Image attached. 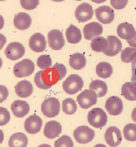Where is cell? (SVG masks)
<instances>
[{
  "label": "cell",
  "mask_w": 136,
  "mask_h": 147,
  "mask_svg": "<svg viewBox=\"0 0 136 147\" xmlns=\"http://www.w3.org/2000/svg\"><path fill=\"white\" fill-rule=\"evenodd\" d=\"M66 74V67L61 63H56L52 68L37 72L35 76V83L39 88L49 89L63 80Z\"/></svg>",
  "instance_id": "cell-1"
},
{
  "label": "cell",
  "mask_w": 136,
  "mask_h": 147,
  "mask_svg": "<svg viewBox=\"0 0 136 147\" xmlns=\"http://www.w3.org/2000/svg\"><path fill=\"white\" fill-rule=\"evenodd\" d=\"M84 85V81L80 76L72 74L63 82V88L66 94L74 95L80 91Z\"/></svg>",
  "instance_id": "cell-2"
},
{
  "label": "cell",
  "mask_w": 136,
  "mask_h": 147,
  "mask_svg": "<svg viewBox=\"0 0 136 147\" xmlns=\"http://www.w3.org/2000/svg\"><path fill=\"white\" fill-rule=\"evenodd\" d=\"M87 120L90 125L96 128H100L105 126L107 121L106 113L102 109L95 108L88 113Z\"/></svg>",
  "instance_id": "cell-3"
},
{
  "label": "cell",
  "mask_w": 136,
  "mask_h": 147,
  "mask_svg": "<svg viewBox=\"0 0 136 147\" xmlns=\"http://www.w3.org/2000/svg\"><path fill=\"white\" fill-rule=\"evenodd\" d=\"M60 107V102L58 99L55 97H49L46 99L42 104L41 111L46 117L54 118L59 114Z\"/></svg>",
  "instance_id": "cell-4"
},
{
  "label": "cell",
  "mask_w": 136,
  "mask_h": 147,
  "mask_svg": "<svg viewBox=\"0 0 136 147\" xmlns=\"http://www.w3.org/2000/svg\"><path fill=\"white\" fill-rule=\"evenodd\" d=\"M35 69L33 62L29 59H25L17 63L14 66L13 73L18 78H23L31 75Z\"/></svg>",
  "instance_id": "cell-5"
},
{
  "label": "cell",
  "mask_w": 136,
  "mask_h": 147,
  "mask_svg": "<svg viewBox=\"0 0 136 147\" xmlns=\"http://www.w3.org/2000/svg\"><path fill=\"white\" fill-rule=\"evenodd\" d=\"M74 137L80 144H86L91 142L94 139L95 133L94 130L88 126L78 127L74 131Z\"/></svg>",
  "instance_id": "cell-6"
},
{
  "label": "cell",
  "mask_w": 136,
  "mask_h": 147,
  "mask_svg": "<svg viewBox=\"0 0 136 147\" xmlns=\"http://www.w3.org/2000/svg\"><path fill=\"white\" fill-rule=\"evenodd\" d=\"M77 100L81 108L87 109L96 104L97 96L94 90L86 89L77 96Z\"/></svg>",
  "instance_id": "cell-7"
},
{
  "label": "cell",
  "mask_w": 136,
  "mask_h": 147,
  "mask_svg": "<svg viewBox=\"0 0 136 147\" xmlns=\"http://www.w3.org/2000/svg\"><path fill=\"white\" fill-rule=\"evenodd\" d=\"M48 45L54 50H60L64 46L65 41L63 33L57 29L52 30L48 34Z\"/></svg>",
  "instance_id": "cell-8"
},
{
  "label": "cell",
  "mask_w": 136,
  "mask_h": 147,
  "mask_svg": "<svg viewBox=\"0 0 136 147\" xmlns=\"http://www.w3.org/2000/svg\"><path fill=\"white\" fill-rule=\"evenodd\" d=\"M25 47L21 43L14 42L8 44L5 50V54L8 59L16 61L22 58L25 54Z\"/></svg>",
  "instance_id": "cell-9"
},
{
  "label": "cell",
  "mask_w": 136,
  "mask_h": 147,
  "mask_svg": "<svg viewBox=\"0 0 136 147\" xmlns=\"http://www.w3.org/2000/svg\"><path fill=\"white\" fill-rule=\"evenodd\" d=\"M93 9L91 5L88 3H83L78 5L75 10V17L80 22L90 20L93 16Z\"/></svg>",
  "instance_id": "cell-10"
},
{
  "label": "cell",
  "mask_w": 136,
  "mask_h": 147,
  "mask_svg": "<svg viewBox=\"0 0 136 147\" xmlns=\"http://www.w3.org/2000/svg\"><path fill=\"white\" fill-rule=\"evenodd\" d=\"M105 139L107 145L111 147H116L121 144L122 134L120 129L116 127L111 126L107 129L105 134Z\"/></svg>",
  "instance_id": "cell-11"
},
{
  "label": "cell",
  "mask_w": 136,
  "mask_h": 147,
  "mask_svg": "<svg viewBox=\"0 0 136 147\" xmlns=\"http://www.w3.org/2000/svg\"><path fill=\"white\" fill-rule=\"evenodd\" d=\"M95 14L97 20L102 24H109L115 19V13L109 6H100L95 9Z\"/></svg>",
  "instance_id": "cell-12"
},
{
  "label": "cell",
  "mask_w": 136,
  "mask_h": 147,
  "mask_svg": "<svg viewBox=\"0 0 136 147\" xmlns=\"http://www.w3.org/2000/svg\"><path fill=\"white\" fill-rule=\"evenodd\" d=\"M105 107L108 113L113 116L121 114L123 109L122 100L117 96H111L106 101Z\"/></svg>",
  "instance_id": "cell-13"
},
{
  "label": "cell",
  "mask_w": 136,
  "mask_h": 147,
  "mask_svg": "<svg viewBox=\"0 0 136 147\" xmlns=\"http://www.w3.org/2000/svg\"><path fill=\"white\" fill-rule=\"evenodd\" d=\"M42 123V120L40 117L35 115H31L25 121V130L31 134H37L40 131Z\"/></svg>",
  "instance_id": "cell-14"
},
{
  "label": "cell",
  "mask_w": 136,
  "mask_h": 147,
  "mask_svg": "<svg viewBox=\"0 0 136 147\" xmlns=\"http://www.w3.org/2000/svg\"><path fill=\"white\" fill-rule=\"evenodd\" d=\"M108 45L104 54L110 57H113L118 54L122 49V43L117 36H108L107 39Z\"/></svg>",
  "instance_id": "cell-15"
},
{
  "label": "cell",
  "mask_w": 136,
  "mask_h": 147,
  "mask_svg": "<svg viewBox=\"0 0 136 147\" xmlns=\"http://www.w3.org/2000/svg\"><path fill=\"white\" fill-rule=\"evenodd\" d=\"M29 45L32 51L42 53L46 48L47 42L45 36L40 33L33 34L29 40Z\"/></svg>",
  "instance_id": "cell-16"
},
{
  "label": "cell",
  "mask_w": 136,
  "mask_h": 147,
  "mask_svg": "<svg viewBox=\"0 0 136 147\" xmlns=\"http://www.w3.org/2000/svg\"><path fill=\"white\" fill-rule=\"evenodd\" d=\"M102 25L98 22H92L86 24L83 29L84 37L86 40H90L96 36L101 35L103 33Z\"/></svg>",
  "instance_id": "cell-17"
},
{
  "label": "cell",
  "mask_w": 136,
  "mask_h": 147,
  "mask_svg": "<svg viewBox=\"0 0 136 147\" xmlns=\"http://www.w3.org/2000/svg\"><path fill=\"white\" fill-rule=\"evenodd\" d=\"M62 128L61 124L55 121H51L46 123L44 129V134L46 138L54 139L61 134Z\"/></svg>",
  "instance_id": "cell-18"
},
{
  "label": "cell",
  "mask_w": 136,
  "mask_h": 147,
  "mask_svg": "<svg viewBox=\"0 0 136 147\" xmlns=\"http://www.w3.org/2000/svg\"><path fill=\"white\" fill-rule=\"evenodd\" d=\"M11 109L15 117L22 118L29 113L30 106L25 101L16 100L11 105Z\"/></svg>",
  "instance_id": "cell-19"
},
{
  "label": "cell",
  "mask_w": 136,
  "mask_h": 147,
  "mask_svg": "<svg viewBox=\"0 0 136 147\" xmlns=\"http://www.w3.org/2000/svg\"><path fill=\"white\" fill-rule=\"evenodd\" d=\"M14 25L17 29L24 30L29 28L32 24V19L28 14L20 12L14 18Z\"/></svg>",
  "instance_id": "cell-20"
},
{
  "label": "cell",
  "mask_w": 136,
  "mask_h": 147,
  "mask_svg": "<svg viewBox=\"0 0 136 147\" xmlns=\"http://www.w3.org/2000/svg\"><path fill=\"white\" fill-rule=\"evenodd\" d=\"M32 84L26 80L21 81L17 83L15 87V92L21 98H27L31 95L33 92Z\"/></svg>",
  "instance_id": "cell-21"
},
{
  "label": "cell",
  "mask_w": 136,
  "mask_h": 147,
  "mask_svg": "<svg viewBox=\"0 0 136 147\" xmlns=\"http://www.w3.org/2000/svg\"><path fill=\"white\" fill-rule=\"evenodd\" d=\"M136 32L134 26L126 22L121 23L117 28V33L119 36L127 40H131L135 36Z\"/></svg>",
  "instance_id": "cell-22"
},
{
  "label": "cell",
  "mask_w": 136,
  "mask_h": 147,
  "mask_svg": "<svg viewBox=\"0 0 136 147\" xmlns=\"http://www.w3.org/2000/svg\"><path fill=\"white\" fill-rule=\"evenodd\" d=\"M28 143L27 136L22 133H16L12 135L8 142L9 147H27Z\"/></svg>",
  "instance_id": "cell-23"
},
{
  "label": "cell",
  "mask_w": 136,
  "mask_h": 147,
  "mask_svg": "<svg viewBox=\"0 0 136 147\" xmlns=\"http://www.w3.org/2000/svg\"><path fill=\"white\" fill-rule=\"evenodd\" d=\"M66 36L67 41L71 44H77L82 39L80 30L72 24L66 30Z\"/></svg>",
  "instance_id": "cell-24"
},
{
  "label": "cell",
  "mask_w": 136,
  "mask_h": 147,
  "mask_svg": "<svg viewBox=\"0 0 136 147\" xmlns=\"http://www.w3.org/2000/svg\"><path fill=\"white\" fill-rule=\"evenodd\" d=\"M86 59L83 54L75 53L70 56L69 60L70 67L75 70H80L86 65Z\"/></svg>",
  "instance_id": "cell-25"
},
{
  "label": "cell",
  "mask_w": 136,
  "mask_h": 147,
  "mask_svg": "<svg viewBox=\"0 0 136 147\" xmlns=\"http://www.w3.org/2000/svg\"><path fill=\"white\" fill-rule=\"evenodd\" d=\"M96 73L98 76L103 79L111 77L113 73L112 67L109 63L101 62L97 65Z\"/></svg>",
  "instance_id": "cell-26"
},
{
  "label": "cell",
  "mask_w": 136,
  "mask_h": 147,
  "mask_svg": "<svg viewBox=\"0 0 136 147\" xmlns=\"http://www.w3.org/2000/svg\"><path fill=\"white\" fill-rule=\"evenodd\" d=\"M122 94L126 100H136V86L132 82H127L123 85Z\"/></svg>",
  "instance_id": "cell-27"
},
{
  "label": "cell",
  "mask_w": 136,
  "mask_h": 147,
  "mask_svg": "<svg viewBox=\"0 0 136 147\" xmlns=\"http://www.w3.org/2000/svg\"><path fill=\"white\" fill-rule=\"evenodd\" d=\"M89 88L96 92L97 97L105 96L108 90L106 82L100 80H95L92 82L89 86Z\"/></svg>",
  "instance_id": "cell-28"
},
{
  "label": "cell",
  "mask_w": 136,
  "mask_h": 147,
  "mask_svg": "<svg viewBox=\"0 0 136 147\" xmlns=\"http://www.w3.org/2000/svg\"><path fill=\"white\" fill-rule=\"evenodd\" d=\"M90 45L92 49L94 52L104 53L107 48L108 42L102 36H97L92 40Z\"/></svg>",
  "instance_id": "cell-29"
},
{
  "label": "cell",
  "mask_w": 136,
  "mask_h": 147,
  "mask_svg": "<svg viewBox=\"0 0 136 147\" xmlns=\"http://www.w3.org/2000/svg\"><path fill=\"white\" fill-rule=\"evenodd\" d=\"M78 106L74 99L68 98L62 102V110L67 115H72L77 111Z\"/></svg>",
  "instance_id": "cell-30"
},
{
  "label": "cell",
  "mask_w": 136,
  "mask_h": 147,
  "mask_svg": "<svg viewBox=\"0 0 136 147\" xmlns=\"http://www.w3.org/2000/svg\"><path fill=\"white\" fill-rule=\"evenodd\" d=\"M125 138L130 142L136 141V124L130 123L127 124L123 129Z\"/></svg>",
  "instance_id": "cell-31"
},
{
  "label": "cell",
  "mask_w": 136,
  "mask_h": 147,
  "mask_svg": "<svg viewBox=\"0 0 136 147\" xmlns=\"http://www.w3.org/2000/svg\"><path fill=\"white\" fill-rule=\"evenodd\" d=\"M121 60L126 63L133 62L136 58V48L127 47L122 51L121 54Z\"/></svg>",
  "instance_id": "cell-32"
},
{
  "label": "cell",
  "mask_w": 136,
  "mask_h": 147,
  "mask_svg": "<svg viewBox=\"0 0 136 147\" xmlns=\"http://www.w3.org/2000/svg\"><path fill=\"white\" fill-rule=\"evenodd\" d=\"M37 65L41 69L49 68L52 65V60L49 55H41L37 60Z\"/></svg>",
  "instance_id": "cell-33"
},
{
  "label": "cell",
  "mask_w": 136,
  "mask_h": 147,
  "mask_svg": "<svg viewBox=\"0 0 136 147\" xmlns=\"http://www.w3.org/2000/svg\"><path fill=\"white\" fill-rule=\"evenodd\" d=\"M54 147H73L74 143L70 136L64 135L56 140Z\"/></svg>",
  "instance_id": "cell-34"
},
{
  "label": "cell",
  "mask_w": 136,
  "mask_h": 147,
  "mask_svg": "<svg viewBox=\"0 0 136 147\" xmlns=\"http://www.w3.org/2000/svg\"><path fill=\"white\" fill-rule=\"evenodd\" d=\"M10 119V115L8 110L5 108L0 107V126L6 125Z\"/></svg>",
  "instance_id": "cell-35"
},
{
  "label": "cell",
  "mask_w": 136,
  "mask_h": 147,
  "mask_svg": "<svg viewBox=\"0 0 136 147\" xmlns=\"http://www.w3.org/2000/svg\"><path fill=\"white\" fill-rule=\"evenodd\" d=\"M40 1H21L20 3L22 8L27 10H32L34 9L39 4Z\"/></svg>",
  "instance_id": "cell-36"
},
{
  "label": "cell",
  "mask_w": 136,
  "mask_h": 147,
  "mask_svg": "<svg viewBox=\"0 0 136 147\" xmlns=\"http://www.w3.org/2000/svg\"><path fill=\"white\" fill-rule=\"evenodd\" d=\"M128 1H111V5L115 9L124 8L128 3Z\"/></svg>",
  "instance_id": "cell-37"
},
{
  "label": "cell",
  "mask_w": 136,
  "mask_h": 147,
  "mask_svg": "<svg viewBox=\"0 0 136 147\" xmlns=\"http://www.w3.org/2000/svg\"><path fill=\"white\" fill-rule=\"evenodd\" d=\"M7 88L3 85H0V103L6 100L9 96Z\"/></svg>",
  "instance_id": "cell-38"
},
{
  "label": "cell",
  "mask_w": 136,
  "mask_h": 147,
  "mask_svg": "<svg viewBox=\"0 0 136 147\" xmlns=\"http://www.w3.org/2000/svg\"><path fill=\"white\" fill-rule=\"evenodd\" d=\"M131 68H132L131 81L136 86V58L132 62Z\"/></svg>",
  "instance_id": "cell-39"
},
{
  "label": "cell",
  "mask_w": 136,
  "mask_h": 147,
  "mask_svg": "<svg viewBox=\"0 0 136 147\" xmlns=\"http://www.w3.org/2000/svg\"><path fill=\"white\" fill-rule=\"evenodd\" d=\"M7 42V39L5 36L0 33V50L4 47Z\"/></svg>",
  "instance_id": "cell-40"
},
{
  "label": "cell",
  "mask_w": 136,
  "mask_h": 147,
  "mask_svg": "<svg viewBox=\"0 0 136 147\" xmlns=\"http://www.w3.org/2000/svg\"><path fill=\"white\" fill-rule=\"evenodd\" d=\"M127 42L130 47L136 48V32L135 36L131 40H127Z\"/></svg>",
  "instance_id": "cell-41"
},
{
  "label": "cell",
  "mask_w": 136,
  "mask_h": 147,
  "mask_svg": "<svg viewBox=\"0 0 136 147\" xmlns=\"http://www.w3.org/2000/svg\"><path fill=\"white\" fill-rule=\"evenodd\" d=\"M4 20L3 17L0 15V30L2 29L4 26Z\"/></svg>",
  "instance_id": "cell-42"
},
{
  "label": "cell",
  "mask_w": 136,
  "mask_h": 147,
  "mask_svg": "<svg viewBox=\"0 0 136 147\" xmlns=\"http://www.w3.org/2000/svg\"><path fill=\"white\" fill-rule=\"evenodd\" d=\"M131 117H132V120L136 123V107L132 111V114H131Z\"/></svg>",
  "instance_id": "cell-43"
},
{
  "label": "cell",
  "mask_w": 136,
  "mask_h": 147,
  "mask_svg": "<svg viewBox=\"0 0 136 147\" xmlns=\"http://www.w3.org/2000/svg\"><path fill=\"white\" fill-rule=\"evenodd\" d=\"M4 140V134L1 129H0V144H1Z\"/></svg>",
  "instance_id": "cell-44"
},
{
  "label": "cell",
  "mask_w": 136,
  "mask_h": 147,
  "mask_svg": "<svg viewBox=\"0 0 136 147\" xmlns=\"http://www.w3.org/2000/svg\"><path fill=\"white\" fill-rule=\"evenodd\" d=\"M37 147H52V146L50 145H48V144H43L40 145Z\"/></svg>",
  "instance_id": "cell-45"
},
{
  "label": "cell",
  "mask_w": 136,
  "mask_h": 147,
  "mask_svg": "<svg viewBox=\"0 0 136 147\" xmlns=\"http://www.w3.org/2000/svg\"><path fill=\"white\" fill-rule=\"evenodd\" d=\"M94 147H107L105 145L102 144H98L96 145Z\"/></svg>",
  "instance_id": "cell-46"
},
{
  "label": "cell",
  "mask_w": 136,
  "mask_h": 147,
  "mask_svg": "<svg viewBox=\"0 0 136 147\" xmlns=\"http://www.w3.org/2000/svg\"><path fill=\"white\" fill-rule=\"evenodd\" d=\"M3 65V61L2 60L1 58L0 57V69L1 68L2 66Z\"/></svg>",
  "instance_id": "cell-47"
}]
</instances>
